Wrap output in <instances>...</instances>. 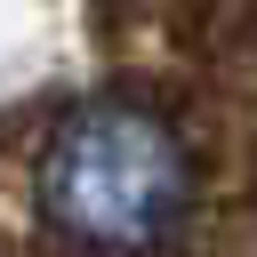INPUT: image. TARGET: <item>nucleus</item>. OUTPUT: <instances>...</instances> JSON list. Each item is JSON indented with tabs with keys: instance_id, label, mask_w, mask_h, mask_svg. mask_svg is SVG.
Returning <instances> with one entry per match:
<instances>
[{
	"instance_id": "nucleus-1",
	"label": "nucleus",
	"mask_w": 257,
	"mask_h": 257,
	"mask_svg": "<svg viewBox=\"0 0 257 257\" xmlns=\"http://www.w3.org/2000/svg\"><path fill=\"white\" fill-rule=\"evenodd\" d=\"M40 201L72 249L145 257L185 217V145L137 104H96V112L64 120Z\"/></svg>"
}]
</instances>
